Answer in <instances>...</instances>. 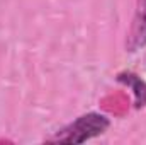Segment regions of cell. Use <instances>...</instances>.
<instances>
[{
    "label": "cell",
    "instance_id": "obj_1",
    "mask_svg": "<svg viewBox=\"0 0 146 145\" xmlns=\"http://www.w3.org/2000/svg\"><path fill=\"white\" fill-rule=\"evenodd\" d=\"M109 119L99 113H88L75 119L72 125L58 132L49 142H61V144H83L97 135H102L109 128Z\"/></svg>",
    "mask_w": 146,
    "mask_h": 145
},
{
    "label": "cell",
    "instance_id": "obj_2",
    "mask_svg": "<svg viewBox=\"0 0 146 145\" xmlns=\"http://www.w3.org/2000/svg\"><path fill=\"white\" fill-rule=\"evenodd\" d=\"M146 44V0H136V12L127 38V50L136 51Z\"/></svg>",
    "mask_w": 146,
    "mask_h": 145
},
{
    "label": "cell",
    "instance_id": "obj_3",
    "mask_svg": "<svg viewBox=\"0 0 146 145\" xmlns=\"http://www.w3.org/2000/svg\"><path fill=\"white\" fill-rule=\"evenodd\" d=\"M117 80L126 84L129 89H133L134 97H136V108H145L146 106V82L141 80L136 73L133 72H121L117 75Z\"/></svg>",
    "mask_w": 146,
    "mask_h": 145
}]
</instances>
